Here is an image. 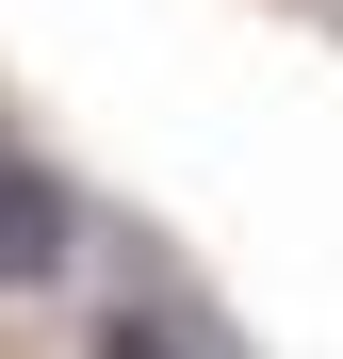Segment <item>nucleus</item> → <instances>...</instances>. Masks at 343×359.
Instances as JSON below:
<instances>
[{
	"instance_id": "f257e3e1",
	"label": "nucleus",
	"mask_w": 343,
	"mask_h": 359,
	"mask_svg": "<svg viewBox=\"0 0 343 359\" xmlns=\"http://www.w3.org/2000/svg\"><path fill=\"white\" fill-rule=\"evenodd\" d=\"M66 262H82V196H66L49 163H17V147H0V294H49Z\"/></svg>"
},
{
	"instance_id": "f03ea898",
	"label": "nucleus",
	"mask_w": 343,
	"mask_h": 359,
	"mask_svg": "<svg viewBox=\"0 0 343 359\" xmlns=\"http://www.w3.org/2000/svg\"><path fill=\"white\" fill-rule=\"evenodd\" d=\"M82 359H196V343L163 327V311H98V327H82Z\"/></svg>"
}]
</instances>
